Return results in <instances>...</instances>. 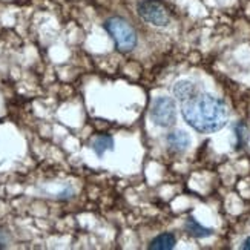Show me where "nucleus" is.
I'll return each instance as SVG.
<instances>
[{
    "instance_id": "obj_1",
    "label": "nucleus",
    "mask_w": 250,
    "mask_h": 250,
    "mask_svg": "<svg viewBox=\"0 0 250 250\" xmlns=\"http://www.w3.org/2000/svg\"><path fill=\"white\" fill-rule=\"evenodd\" d=\"M181 114L186 123L201 134L220 130L229 118L227 106L220 99L198 92L192 99L181 103Z\"/></svg>"
},
{
    "instance_id": "obj_2",
    "label": "nucleus",
    "mask_w": 250,
    "mask_h": 250,
    "mask_svg": "<svg viewBox=\"0 0 250 250\" xmlns=\"http://www.w3.org/2000/svg\"><path fill=\"white\" fill-rule=\"evenodd\" d=\"M104 29L114 40L117 49L123 52L132 51L137 46V32L134 26L123 17H111L104 21Z\"/></svg>"
},
{
    "instance_id": "obj_3",
    "label": "nucleus",
    "mask_w": 250,
    "mask_h": 250,
    "mask_svg": "<svg viewBox=\"0 0 250 250\" xmlns=\"http://www.w3.org/2000/svg\"><path fill=\"white\" fill-rule=\"evenodd\" d=\"M137 13L147 23L154 26H167L170 23V11L161 0H140Z\"/></svg>"
},
{
    "instance_id": "obj_4",
    "label": "nucleus",
    "mask_w": 250,
    "mask_h": 250,
    "mask_svg": "<svg viewBox=\"0 0 250 250\" xmlns=\"http://www.w3.org/2000/svg\"><path fill=\"white\" fill-rule=\"evenodd\" d=\"M150 118L160 127H170L177 122V106L170 97H158L152 102Z\"/></svg>"
},
{
    "instance_id": "obj_5",
    "label": "nucleus",
    "mask_w": 250,
    "mask_h": 250,
    "mask_svg": "<svg viewBox=\"0 0 250 250\" xmlns=\"http://www.w3.org/2000/svg\"><path fill=\"white\" fill-rule=\"evenodd\" d=\"M166 145L170 152L181 154L190 146V137L184 130H173L166 135Z\"/></svg>"
},
{
    "instance_id": "obj_6",
    "label": "nucleus",
    "mask_w": 250,
    "mask_h": 250,
    "mask_svg": "<svg viewBox=\"0 0 250 250\" xmlns=\"http://www.w3.org/2000/svg\"><path fill=\"white\" fill-rule=\"evenodd\" d=\"M198 92L200 91L197 88V84L190 80H180L175 83V86H173V95H175L177 100H180L181 103L192 99V97Z\"/></svg>"
},
{
    "instance_id": "obj_7",
    "label": "nucleus",
    "mask_w": 250,
    "mask_h": 250,
    "mask_svg": "<svg viewBox=\"0 0 250 250\" xmlns=\"http://www.w3.org/2000/svg\"><path fill=\"white\" fill-rule=\"evenodd\" d=\"M177 244V238L173 233H161L158 236H155L154 240L150 241L149 244V249L152 250H169V249H173Z\"/></svg>"
},
{
    "instance_id": "obj_8",
    "label": "nucleus",
    "mask_w": 250,
    "mask_h": 250,
    "mask_svg": "<svg viewBox=\"0 0 250 250\" xmlns=\"http://www.w3.org/2000/svg\"><path fill=\"white\" fill-rule=\"evenodd\" d=\"M184 229H186V232L195 238H206V236H210L213 232L212 229H208V227L201 226L197 220L192 218V216H189V218L186 220V223H184Z\"/></svg>"
},
{
    "instance_id": "obj_9",
    "label": "nucleus",
    "mask_w": 250,
    "mask_h": 250,
    "mask_svg": "<svg viewBox=\"0 0 250 250\" xmlns=\"http://www.w3.org/2000/svg\"><path fill=\"white\" fill-rule=\"evenodd\" d=\"M92 149L99 157H102L106 150L114 149V138L111 135H99L92 141Z\"/></svg>"
},
{
    "instance_id": "obj_10",
    "label": "nucleus",
    "mask_w": 250,
    "mask_h": 250,
    "mask_svg": "<svg viewBox=\"0 0 250 250\" xmlns=\"http://www.w3.org/2000/svg\"><path fill=\"white\" fill-rule=\"evenodd\" d=\"M233 132H235V138H236V149H243L247 141H249V129L243 122H238L233 126Z\"/></svg>"
},
{
    "instance_id": "obj_11",
    "label": "nucleus",
    "mask_w": 250,
    "mask_h": 250,
    "mask_svg": "<svg viewBox=\"0 0 250 250\" xmlns=\"http://www.w3.org/2000/svg\"><path fill=\"white\" fill-rule=\"evenodd\" d=\"M8 241H9V236H8V232H6V230H3V229H0V249H3V247H6Z\"/></svg>"
},
{
    "instance_id": "obj_12",
    "label": "nucleus",
    "mask_w": 250,
    "mask_h": 250,
    "mask_svg": "<svg viewBox=\"0 0 250 250\" xmlns=\"http://www.w3.org/2000/svg\"><path fill=\"white\" fill-rule=\"evenodd\" d=\"M241 249H246V250H250V236L247 238V240L243 243V246H241Z\"/></svg>"
}]
</instances>
